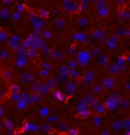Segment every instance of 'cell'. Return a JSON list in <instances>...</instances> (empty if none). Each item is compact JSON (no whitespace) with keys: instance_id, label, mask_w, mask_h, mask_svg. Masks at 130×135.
Returning <instances> with one entry per match:
<instances>
[{"instance_id":"3","label":"cell","mask_w":130,"mask_h":135,"mask_svg":"<svg viewBox=\"0 0 130 135\" xmlns=\"http://www.w3.org/2000/svg\"><path fill=\"white\" fill-rule=\"evenodd\" d=\"M5 124H6V126H7V127L8 128H12L13 127V124L10 122V121H5Z\"/></svg>"},{"instance_id":"9","label":"cell","mask_w":130,"mask_h":135,"mask_svg":"<svg viewBox=\"0 0 130 135\" xmlns=\"http://www.w3.org/2000/svg\"><path fill=\"white\" fill-rule=\"evenodd\" d=\"M2 96V92H0V97H1Z\"/></svg>"},{"instance_id":"2","label":"cell","mask_w":130,"mask_h":135,"mask_svg":"<svg viewBox=\"0 0 130 135\" xmlns=\"http://www.w3.org/2000/svg\"><path fill=\"white\" fill-rule=\"evenodd\" d=\"M47 113H48V111L47 109H42L41 111H40V114H41V115H43V116L47 115Z\"/></svg>"},{"instance_id":"4","label":"cell","mask_w":130,"mask_h":135,"mask_svg":"<svg viewBox=\"0 0 130 135\" xmlns=\"http://www.w3.org/2000/svg\"><path fill=\"white\" fill-rule=\"evenodd\" d=\"M18 106L19 108H24L26 106V103L24 101H22L19 103V105H18Z\"/></svg>"},{"instance_id":"6","label":"cell","mask_w":130,"mask_h":135,"mask_svg":"<svg viewBox=\"0 0 130 135\" xmlns=\"http://www.w3.org/2000/svg\"><path fill=\"white\" fill-rule=\"evenodd\" d=\"M2 115H3V110H2V108L0 107V118H1V117L2 116Z\"/></svg>"},{"instance_id":"10","label":"cell","mask_w":130,"mask_h":135,"mask_svg":"<svg viewBox=\"0 0 130 135\" xmlns=\"http://www.w3.org/2000/svg\"><path fill=\"white\" fill-rule=\"evenodd\" d=\"M1 128H2V126H1V124H0V130H1Z\"/></svg>"},{"instance_id":"7","label":"cell","mask_w":130,"mask_h":135,"mask_svg":"<svg viewBox=\"0 0 130 135\" xmlns=\"http://www.w3.org/2000/svg\"><path fill=\"white\" fill-rule=\"evenodd\" d=\"M54 120H56V118H54V117H50V118H49V121H53Z\"/></svg>"},{"instance_id":"8","label":"cell","mask_w":130,"mask_h":135,"mask_svg":"<svg viewBox=\"0 0 130 135\" xmlns=\"http://www.w3.org/2000/svg\"><path fill=\"white\" fill-rule=\"evenodd\" d=\"M104 134V135H109V134L107 133V132H105V133H104V134Z\"/></svg>"},{"instance_id":"5","label":"cell","mask_w":130,"mask_h":135,"mask_svg":"<svg viewBox=\"0 0 130 135\" xmlns=\"http://www.w3.org/2000/svg\"><path fill=\"white\" fill-rule=\"evenodd\" d=\"M65 128H66V126H65L64 124H60V129L64 130V129H65Z\"/></svg>"},{"instance_id":"1","label":"cell","mask_w":130,"mask_h":135,"mask_svg":"<svg viewBox=\"0 0 130 135\" xmlns=\"http://www.w3.org/2000/svg\"><path fill=\"white\" fill-rule=\"evenodd\" d=\"M43 129L47 132H50L52 130V127L50 125H49V124H44L43 126Z\"/></svg>"}]
</instances>
